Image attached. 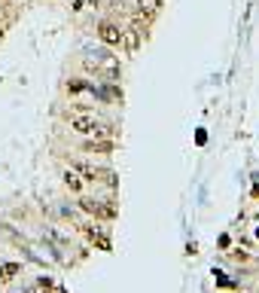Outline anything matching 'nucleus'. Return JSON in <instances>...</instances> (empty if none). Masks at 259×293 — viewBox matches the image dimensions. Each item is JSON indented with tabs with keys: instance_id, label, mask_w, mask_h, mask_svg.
<instances>
[{
	"instance_id": "nucleus-10",
	"label": "nucleus",
	"mask_w": 259,
	"mask_h": 293,
	"mask_svg": "<svg viewBox=\"0 0 259 293\" xmlns=\"http://www.w3.org/2000/svg\"><path fill=\"white\" fill-rule=\"evenodd\" d=\"M256 241H259V226H256Z\"/></svg>"
},
{
	"instance_id": "nucleus-8",
	"label": "nucleus",
	"mask_w": 259,
	"mask_h": 293,
	"mask_svg": "<svg viewBox=\"0 0 259 293\" xmlns=\"http://www.w3.org/2000/svg\"><path fill=\"white\" fill-rule=\"evenodd\" d=\"M162 6V0H138V13L140 16H155Z\"/></svg>"
},
{
	"instance_id": "nucleus-7",
	"label": "nucleus",
	"mask_w": 259,
	"mask_h": 293,
	"mask_svg": "<svg viewBox=\"0 0 259 293\" xmlns=\"http://www.w3.org/2000/svg\"><path fill=\"white\" fill-rule=\"evenodd\" d=\"M21 275V263H3L0 266V284H9Z\"/></svg>"
},
{
	"instance_id": "nucleus-2",
	"label": "nucleus",
	"mask_w": 259,
	"mask_h": 293,
	"mask_svg": "<svg viewBox=\"0 0 259 293\" xmlns=\"http://www.w3.org/2000/svg\"><path fill=\"white\" fill-rule=\"evenodd\" d=\"M80 208L92 217H101V220H113L116 217V208L110 201H101V199H92V196H80Z\"/></svg>"
},
{
	"instance_id": "nucleus-9",
	"label": "nucleus",
	"mask_w": 259,
	"mask_h": 293,
	"mask_svg": "<svg viewBox=\"0 0 259 293\" xmlns=\"http://www.w3.org/2000/svg\"><path fill=\"white\" fill-rule=\"evenodd\" d=\"M232 256H235V260H238V263H247V260H250V256H247V254H241V251H235Z\"/></svg>"
},
{
	"instance_id": "nucleus-6",
	"label": "nucleus",
	"mask_w": 259,
	"mask_h": 293,
	"mask_svg": "<svg viewBox=\"0 0 259 293\" xmlns=\"http://www.w3.org/2000/svg\"><path fill=\"white\" fill-rule=\"evenodd\" d=\"M122 46H125L128 55H134L140 49V31L138 28H122Z\"/></svg>"
},
{
	"instance_id": "nucleus-5",
	"label": "nucleus",
	"mask_w": 259,
	"mask_h": 293,
	"mask_svg": "<svg viewBox=\"0 0 259 293\" xmlns=\"http://www.w3.org/2000/svg\"><path fill=\"white\" fill-rule=\"evenodd\" d=\"M61 180H64V186L70 189V193H76V196H83V189H86V180L80 177V171H73V168H67V171L61 174Z\"/></svg>"
},
{
	"instance_id": "nucleus-3",
	"label": "nucleus",
	"mask_w": 259,
	"mask_h": 293,
	"mask_svg": "<svg viewBox=\"0 0 259 293\" xmlns=\"http://www.w3.org/2000/svg\"><path fill=\"white\" fill-rule=\"evenodd\" d=\"M98 37L104 46H122V28L116 21H101L98 25Z\"/></svg>"
},
{
	"instance_id": "nucleus-1",
	"label": "nucleus",
	"mask_w": 259,
	"mask_h": 293,
	"mask_svg": "<svg viewBox=\"0 0 259 293\" xmlns=\"http://www.w3.org/2000/svg\"><path fill=\"white\" fill-rule=\"evenodd\" d=\"M86 71H95V76L101 73L107 83L119 80V61H116V55H110L107 49L95 52V58H86Z\"/></svg>"
},
{
	"instance_id": "nucleus-4",
	"label": "nucleus",
	"mask_w": 259,
	"mask_h": 293,
	"mask_svg": "<svg viewBox=\"0 0 259 293\" xmlns=\"http://www.w3.org/2000/svg\"><path fill=\"white\" fill-rule=\"evenodd\" d=\"M83 150L86 153H98V156H110L116 150V141L113 138H92V141L83 144Z\"/></svg>"
}]
</instances>
